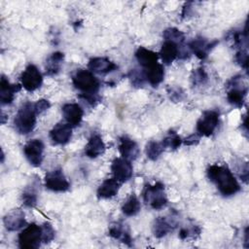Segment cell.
Returning a JSON list of instances; mask_svg holds the SVG:
<instances>
[{"label": "cell", "instance_id": "obj_1", "mask_svg": "<svg viewBox=\"0 0 249 249\" xmlns=\"http://www.w3.org/2000/svg\"><path fill=\"white\" fill-rule=\"evenodd\" d=\"M207 177L219 193L224 196H231L240 191V185L232 172L225 165L212 164L207 168Z\"/></svg>", "mask_w": 249, "mask_h": 249}, {"label": "cell", "instance_id": "obj_2", "mask_svg": "<svg viewBox=\"0 0 249 249\" xmlns=\"http://www.w3.org/2000/svg\"><path fill=\"white\" fill-rule=\"evenodd\" d=\"M37 113L34 108V103L24 102L18 110L15 119L14 125L16 130L20 134L30 133L37 122Z\"/></svg>", "mask_w": 249, "mask_h": 249}, {"label": "cell", "instance_id": "obj_3", "mask_svg": "<svg viewBox=\"0 0 249 249\" xmlns=\"http://www.w3.org/2000/svg\"><path fill=\"white\" fill-rule=\"evenodd\" d=\"M72 84L83 95L97 94L100 82L92 72L86 69H78L72 76Z\"/></svg>", "mask_w": 249, "mask_h": 249}, {"label": "cell", "instance_id": "obj_4", "mask_svg": "<svg viewBox=\"0 0 249 249\" xmlns=\"http://www.w3.org/2000/svg\"><path fill=\"white\" fill-rule=\"evenodd\" d=\"M143 200L155 210L163 208L167 204V197L164 192L163 184L157 182L154 185H146L143 191Z\"/></svg>", "mask_w": 249, "mask_h": 249}, {"label": "cell", "instance_id": "obj_5", "mask_svg": "<svg viewBox=\"0 0 249 249\" xmlns=\"http://www.w3.org/2000/svg\"><path fill=\"white\" fill-rule=\"evenodd\" d=\"M227 99L230 104L234 107L241 108L244 104L247 94V87L242 82L241 76H234L228 81L227 85Z\"/></svg>", "mask_w": 249, "mask_h": 249}, {"label": "cell", "instance_id": "obj_6", "mask_svg": "<svg viewBox=\"0 0 249 249\" xmlns=\"http://www.w3.org/2000/svg\"><path fill=\"white\" fill-rule=\"evenodd\" d=\"M18 246L23 249H36L43 243L42 227L37 224H30L26 226L18 233Z\"/></svg>", "mask_w": 249, "mask_h": 249}, {"label": "cell", "instance_id": "obj_7", "mask_svg": "<svg viewBox=\"0 0 249 249\" xmlns=\"http://www.w3.org/2000/svg\"><path fill=\"white\" fill-rule=\"evenodd\" d=\"M219 124V113L215 110H206L196 122V133L201 137H209L216 130Z\"/></svg>", "mask_w": 249, "mask_h": 249}, {"label": "cell", "instance_id": "obj_8", "mask_svg": "<svg viewBox=\"0 0 249 249\" xmlns=\"http://www.w3.org/2000/svg\"><path fill=\"white\" fill-rule=\"evenodd\" d=\"M45 186L48 190L57 193H63L69 190L70 183L65 177L62 169L55 168L49 171L45 176Z\"/></svg>", "mask_w": 249, "mask_h": 249}, {"label": "cell", "instance_id": "obj_9", "mask_svg": "<svg viewBox=\"0 0 249 249\" xmlns=\"http://www.w3.org/2000/svg\"><path fill=\"white\" fill-rule=\"evenodd\" d=\"M20 82L27 91H34L42 86L43 75L34 64H29L21 73Z\"/></svg>", "mask_w": 249, "mask_h": 249}, {"label": "cell", "instance_id": "obj_10", "mask_svg": "<svg viewBox=\"0 0 249 249\" xmlns=\"http://www.w3.org/2000/svg\"><path fill=\"white\" fill-rule=\"evenodd\" d=\"M45 146L41 139L29 140L23 146V154L28 162L33 166H40L44 160Z\"/></svg>", "mask_w": 249, "mask_h": 249}, {"label": "cell", "instance_id": "obj_11", "mask_svg": "<svg viewBox=\"0 0 249 249\" xmlns=\"http://www.w3.org/2000/svg\"><path fill=\"white\" fill-rule=\"evenodd\" d=\"M111 171L113 177L121 184L128 181L133 174L131 162L124 158H116L111 164Z\"/></svg>", "mask_w": 249, "mask_h": 249}, {"label": "cell", "instance_id": "obj_12", "mask_svg": "<svg viewBox=\"0 0 249 249\" xmlns=\"http://www.w3.org/2000/svg\"><path fill=\"white\" fill-rule=\"evenodd\" d=\"M218 41L209 42L204 37H196L189 44L188 47L193 53H195L199 59H205L209 52L218 44Z\"/></svg>", "mask_w": 249, "mask_h": 249}, {"label": "cell", "instance_id": "obj_13", "mask_svg": "<svg viewBox=\"0 0 249 249\" xmlns=\"http://www.w3.org/2000/svg\"><path fill=\"white\" fill-rule=\"evenodd\" d=\"M119 151L122 158L131 161L138 158L140 149L137 143L126 135H123L119 139Z\"/></svg>", "mask_w": 249, "mask_h": 249}, {"label": "cell", "instance_id": "obj_14", "mask_svg": "<svg viewBox=\"0 0 249 249\" xmlns=\"http://www.w3.org/2000/svg\"><path fill=\"white\" fill-rule=\"evenodd\" d=\"M88 68L90 72L96 74H107L118 69V65L108 59L107 57L97 56L89 59L88 63Z\"/></svg>", "mask_w": 249, "mask_h": 249}, {"label": "cell", "instance_id": "obj_15", "mask_svg": "<svg viewBox=\"0 0 249 249\" xmlns=\"http://www.w3.org/2000/svg\"><path fill=\"white\" fill-rule=\"evenodd\" d=\"M50 137L54 144L64 145L72 137V126L68 124L58 123L50 131Z\"/></svg>", "mask_w": 249, "mask_h": 249}, {"label": "cell", "instance_id": "obj_16", "mask_svg": "<svg viewBox=\"0 0 249 249\" xmlns=\"http://www.w3.org/2000/svg\"><path fill=\"white\" fill-rule=\"evenodd\" d=\"M21 89V86L18 84H11L9 80L2 75L0 80V100L3 105H9L11 104L14 99L17 92H18Z\"/></svg>", "mask_w": 249, "mask_h": 249}, {"label": "cell", "instance_id": "obj_17", "mask_svg": "<svg viewBox=\"0 0 249 249\" xmlns=\"http://www.w3.org/2000/svg\"><path fill=\"white\" fill-rule=\"evenodd\" d=\"M62 115L71 126L80 125L83 120L84 111L78 103H66L62 106Z\"/></svg>", "mask_w": 249, "mask_h": 249}, {"label": "cell", "instance_id": "obj_18", "mask_svg": "<svg viewBox=\"0 0 249 249\" xmlns=\"http://www.w3.org/2000/svg\"><path fill=\"white\" fill-rule=\"evenodd\" d=\"M5 228L10 231H15L25 226V215L20 209H14L5 215L3 219Z\"/></svg>", "mask_w": 249, "mask_h": 249}, {"label": "cell", "instance_id": "obj_19", "mask_svg": "<svg viewBox=\"0 0 249 249\" xmlns=\"http://www.w3.org/2000/svg\"><path fill=\"white\" fill-rule=\"evenodd\" d=\"M108 234L120 242H123L128 246L132 243V238L129 233V230L127 229L126 225L121 222H115L112 223L108 230Z\"/></svg>", "mask_w": 249, "mask_h": 249}, {"label": "cell", "instance_id": "obj_20", "mask_svg": "<svg viewBox=\"0 0 249 249\" xmlns=\"http://www.w3.org/2000/svg\"><path fill=\"white\" fill-rule=\"evenodd\" d=\"M106 146L99 134H92L85 147V155L89 159H95L105 152Z\"/></svg>", "mask_w": 249, "mask_h": 249}, {"label": "cell", "instance_id": "obj_21", "mask_svg": "<svg viewBox=\"0 0 249 249\" xmlns=\"http://www.w3.org/2000/svg\"><path fill=\"white\" fill-rule=\"evenodd\" d=\"M120 186H121V183L118 180H116L114 177L104 180L97 188V191H96L97 197L102 199H108V198L114 197L119 193Z\"/></svg>", "mask_w": 249, "mask_h": 249}, {"label": "cell", "instance_id": "obj_22", "mask_svg": "<svg viewBox=\"0 0 249 249\" xmlns=\"http://www.w3.org/2000/svg\"><path fill=\"white\" fill-rule=\"evenodd\" d=\"M175 225L176 223L173 218L168 219L166 217H158L155 219L152 226L153 234L157 238H161L169 233L175 228Z\"/></svg>", "mask_w": 249, "mask_h": 249}, {"label": "cell", "instance_id": "obj_23", "mask_svg": "<svg viewBox=\"0 0 249 249\" xmlns=\"http://www.w3.org/2000/svg\"><path fill=\"white\" fill-rule=\"evenodd\" d=\"M179 48H180L179 45L173 42L164 41L163 44L161 45V48L159 53L162 63L165 65L171 64L179 56V53H180Z\"/></svg>", "mask_w": 249, "mask_h": 249}, {"label": "cell", "instance_id": "obj_24", "mask_svg": "<svg viewBox=\"0 0 249 249\" xmlns=\"http://www.w3.org/2000/svg\"><path fill=\"white\" fill-rule=\"evenodd\" d=\"M64 60V53L61 52L53 53L46 59L45 72L48 76H55L60 72Z\"/></svg>", "mask_w": 249, "mask_h": 249}, {"label": "cell", "instance_id": "obj_25", "mask_svg": "<svg viewBox=\"0 0 249 249\" xmlns=\"http://www.w3.org/2000/svg\"><path fill=\"white\" fill-rule=\"evenodd\" d=\"M146 82H148L152 87H158L164 79V68L160 63H156L144 71Z\"/></svg>", "mask_w": 249, "mask_h": 249}, {"label": "cell", "instance_id": "obj_26", "mask_svg": "<svg viewBox=\"0 0 249 249\" xmlns=\"http://www.w3.org/2000/svg\"><path fill=\"white\" fill-rule=\"evenodd\" d=\"M135 57L139 63V65H141L142 67H144L146 69V68L158 63L159 53H157L151 50H148L144 47H139L135 52Z\"/></svg>", "mask_w": 249, "mask_h": 249}, {"label": "cell", "instance_id": "obj_27", "mask_svg": "<svg viewBox=\"0 0 249 249\" xmlns=\"http://www.w3.org/2000/svg\"><path fill=\"white\" fill-rule=\"evenodd\" d=\"M140 209H141L140 201L134 194L130 195L124 201V203L122 205V212L127 217L135 216L140 211Z\"/></svg>", "mask_w": 249, "mask_h": 249}, {"label": "cell", "instance_id": "obj_28", "mask_svg": "<svg viewBox=\"0 0 249 249\" xmlns=\"http://www.w3.org/2000/svg\"><path fill=\"white\" fill-rule=\"evenodd\" d=\"M21 201L24 206L26 207H34L37 203V187L34 183L30 186H27L22 195H21Z\"/></svg>", "mask_w": 249, "mask_h": 249}, {"label": "cell", "instance_id": "obj_29", "mask_svg": "<svg viewBox=\"0 0 249 249\" xmlns=\"http://www.w3.org/2000/svg\"><path fill=\"white\" fill-rule=\"evenodd\" d=\"M163 150H164V148H163L161 143L157 142L155 140H151L146 144L145 153H146V156L149 160H156L160 157Z\"/></svg>", "mask_w": 249, "mask_h": 249}, {"label": "cell", "instance_id": "obj_30", "mask_svg": "<svg viewBox=\"0 0 249 249\" xmlns=\"http://www.w3.org/2000/svg\"><path fill=\"white\" fill-rule=\"evenodd\" d=\"M164 41H170L177 45H181L185 40V35L182 31L175 27H169L166 28L162 33Z\"/></svg>", "mask_w": 249, "mask_h": 249}, {"label": "cell", "instance_id": "obj_31", "mask_svg": "<svg viewBox=\"0 0 249 249\" xmlns=\"http://www.w3.org/2000/svg\"><path fill=\"white\" fill-rule=\"evenodd\" d=\"M183 143V140L181 137L174 131H170L163 139H162V146L164 149H169V150H176L178 149L181 144Z\"/></svg>", "mask_w": 249, "mask_h": 249}, {"label": "cell", "instance_id": "obj_32", "mask_svg": "<svg viewBox=\"0 0 249 249\" xmlns=\"http://www.w3.org/2000/svg\"><path fill=\"white\" fill-rule=\"evenodd\" d=\"M208 81V75L203 67L194 69L191 75V82L194 87H201Z\"/></svg>", "mask_w": 249, "mask_h": 249}, {"label": "cell", "instance_id": "obj_33", "mask_svg": "<svg viewBox=\"0 0 249 249\" xmlns=\"http://www.w3.org/2000/svg\"><path fill=\"white\" fill-rule=\"evenodd\" d=\"M128 77H129L131 85L136 88L142 87L144 85V83L146 82L144 71H139L138 69H132L129 72Z\"/></svg>", "mask_w": 249, "mask_h": 249}, {"label": "cell", "instance_id": "obj_34", "mask_svg": "<svg viewBox=\"0 0 249 249\" xmlns=\"http://www.w3.org/2000/svg\"><path fill=\"white\" fill-rule=\"evenodd\" d=\"M200 233V229L197 226L182 228L179 231V237L182 240H187L190 238H194Z\"/></svg>", "mask_w": 249, "mask_h": 249}, {"label": "cell", "instance_id": "obj_35", "mask_svg": "<svg viewBox=\"0 0 249 249\" xmlns=\"http://www.w3.org/2000/svg\"><path fill=\"white\" fill-rule=\"evenodd\" d=\"M42 227V236L43 243H49L54 238V230L50 223H44L41 225Z\"/></svg>", "mask_w": 249, "mask_h": 249}, {"label": "cell", "instance_id": "obj_36", "mask_svg": "<svg viewBox=\"0 0 249 249\" xmlns=\"http://www.w3.org/2000/svg\"><path fill=\"white\" fill-rule=\"evenodd\" d=\"M167 93H168V96L170 98V100L174 101V102H180L184 99L185 97V94H184V91L181 88H178V87H172V88H169L167 89Z\"/></svg>", "mask_w": 249, "mask_h": 249}, {"label": "cell", "instance_id": "obj_37", "mask_svg": "<svg viewBox=\"0 0 249 249\" xmlns=\"http://www.w3.org/2000/svg\"><path fill=\"white\" fill-rule=\"evenodd\" d=\"M235 61L245 70H247L248 67V54L247 50H238L235 53Z\"/></svg>", "mask_w": 249, "mask_h": 249}, {"label": "cell", "instance_id": "obj_38", "mask_svg": "<svg viewBox=\"0 0 249 249\" xmlns=\"http://www.w3.org/2000/svg\"><path fill=\"white\" fill-rule=\"evenodd\" d=\"M50 106H51V104H50L49 100H47V99H39L34 103V108L38 115L47 111L50 108Z\"/></svg>", "mask_w": 249, "mask_h": 249}, {"label": "cell", "instance_id": "obj_39", "mask_svg": "<svg viewBox=\"0 0 249 249\" xmlns=\"http://www.w3.org/2000/svg\"><path fill=\"white\" fill-rule=\"evenodd\" d=\"M199 139H200V136L197 134V133H194V134H191L189 135L187 138H185L183 140V143L185 145H196L199 142Z\"/></svg>", "mask_w": 249, "mask_h": 249}]
</instances>
